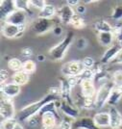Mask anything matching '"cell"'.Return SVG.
<instances>
[{
    "instance_id": "6da1fadb",
    "label": "cell",
    "mask_w": 122,
    "mask_h": 129,
    "mask_svg": "<svg viewBox=\"0 0 122 129\" xmlns=\"http://www.w3.org/2000/svg\"><path fill=\"white\" fill-rule=\"evenodd\" d=\"M61 97L56 96L54 94H51L48 92L45 96L42 97L39 100L35 101V102L31 103V104H28L25 107H23L19 111L18 116H17V119H18V122H28V120L30 118H34V117H37V115H39L42 109H43L47 103L51 102V101H57L60 100Z\"/></svg>"
},
{
    "instance_id": "7a4b0ae2",
    "label": "cell",
    "mask_w": 122,
    "mask_h": 129,
    "mask_svg": "<svg viewBox=\"0 0 122 129\" xmlns=\"http://www.w3.org/2000/svg\"><path fill=\"white\" fill-rule=\"evenodd\" d=\"M73 40H74V32L68 31L60 43L48 50V55L50 59L53 61H62L64 58L66 52L68 51Z\"/></svg>"
},
{
    "instance_id": "3957f363",
    "label": "cell",
    "mask_w": 122,
    "mask_h": 129,
    "mask_svg": "<svg viewBox=\"0 0 122 129\" xmlns=\"http://www.w3.org/2000/svg\"><path fill=\"white\" fill-rule=\"evenodd\" d=\"M59 23H61L60 20H55V19H45V18H38L34 21L32 26L33 32L37 36H43L44 34L52 31L53 32L54 28L58 26Z\"/></svg>"
},
{
    "instance_id": "277c9868",
    "label": "cell",
    "mask_w": 122,
    "mask_h": 129,
    "mask_svg": "<svg viewBox=\"0 0 122 129\" xmlns=\"http://www.w3.org/2000/svg\"><path fill=\"white\" fill-rule=\"evenodd\" d=\"M112 88H113V85H112L111 81L100 85V87L98 88V90L96 91L95 97H94V99H95V109L100 110V109L106 106Z\"/></svg>"
},
{
    "instance_id": "5b68a950",
    "label": "cell",
    "mask_w": 122,
    "mask_h": 129,
    "mask_svg": "<svg viewBox=\"0 0 122 129\" xmlns=\"http://www.w3.org/2000/svg\"><path fill=\"white\" fill-rule=\"evenodd\" d=\"M85 70L86 68L82 61L74 60L63 64L61 72L64 77H72V76L78 77L82 74V72Z\"/></svg>"
},
{
    "instance_id": "8992f818",
    "label": "cell",
    "mask_w": 122,
    "mask_h": 129,
    "mask_svg": "<svg viewBox=\"0 0 122 129\" xmlns=\"http://www.w3.org/2000/svg\"><path fill=\"white\" fill-rule=\"evenodd\" d=\"M0 115H1V121L6 119L16 118V108L13 99L1 95Z\"/></svg>"
},
{
    "instance_id": "52a82bcc",
    "label": "cell",
    "mask_w": 122,
    "mask_h": 129,
    "mask_svg": "<svg viewBox=\"0 0 122 129\" xmlns=\"http://www.w3.org/2000/svg\"><path fill=\"white\" fill-rule=\"evenodd\" d=\"M26 26H16L7 22H3L1 26V33L7 39H16L22 37L26 30Z\"/></svg>"
},
{
    "instance_id": "ba28073f",
    "label": "cell",
    "mask_w": 122,
    "mask_h": 129,
    "mask_svg": "<svg viewBox=\"0 0 122 129\" xmlns=\"http://www.w3.org/2000/svg\"><path fill=\"white\" fill-rule=\"evenodd\" d=\"M59 111H61L64 114L65 117L72 118L73 120L79 118L80 116V111L77 108V106H75L74 104H70L67 101H64L63 99L59 100Z\"/></svg>"
},
{
    "instance_id": "9c48e42d",
    "label": "cell",
    "mask_w": 122,
    "mask_h": 129,
    "mask_svg": "<svg viewBox=\"0 0 122 129\" xmlns=\"http://www.w3.org/2000/svg\"><path fill=\"white\" fill-rule=\"evenodd\" d=\"M27 19H28V13L20 10H16L3 22H7L16 26H24L27 25Z\"/></svg>"
},
{
    "instance_id": "30bf717a",
    "label": "cell",
    "mask_w": 122,
    "mask_h": 129,
    "mask_svg": "<svg viewBox=\"0 0 122 129\" xmlns=\"http://www.w3.org/2000/svg\"><path fill=\"white\" fill-rule=\"evenodd\" d=\"M76 15L75 10L69 5H63L61 8H59L57 11V17L60 20L61 23L63 24H67L69 25V23L71 21V19L73 18V16Z\"/></svg>"
},
{
    "instance_id": "8fae6325",
    "label": "cell",
    "mask_w": 122,
    "mask_h": 129,
    "mask_svg": "<svg viewBox=\"0 0 122 129\" xmlns=\"http://www.w3.org/2000/svg\"><path fill=\"white\" fill-rule=\"evenodd\" d=\"M21 91V87L16 83L8 82L4 85H1V95L8 97L10 99H14L16 97Z\"/></svg>"
},
{
    "instance_id": "7c38bea8",
    "label": "cell",
    "mask_w": 122,
    "mask_h": 129,
    "mask_svg": "<svg viewBox=\"0 0 122 129\" xmlns=\"http://www.w3.org/2000/svg\"><path fill=\"white\" fill-rule=\"evenodd\" d=\"M60 118L53 113H44L40 115V122L43 129H56L58 128V120Z\"/></svg>"
},
{
    "instance_id": "4fadbf2b",
    "label": "cell",
    "mask_w": 122,
    "mask_h": 129,
    "mask_svg": "<svg viewBox=\"0 0 122 129\" xmlns=\"http://www.w3.org/2000/svg\"><path fill=\"white\" fill-rule=\"evenodd\" d=\"M122 48V45L119 43H113L111 46L108 47L106 51L104 52V54L101 57V64L106 66L108 64H111V61L114 59V57L117 55V53L120 51V49Z\"/></svg>"
},
{
    "instance_id": "5bb4252c",
    "label": "cell",
    "mask_w": 122,
    "mask_h": 129,
    "mask_svg": "<svg viewBox=\"0 0 122 129\" xmlns=\"http://www.w3.org/2000/svg\"><path fill=\"white\" fill-rule=\"evenodd\" d=\"M73 129H101L95 124L93 118L90 117H82L73 120L72 124Z\"/></svg>"
},
{
    "instance_id": "9a60e30c",
    "label": "cell",
    "mask_w": 122,
    "mask_h": 129,
    "mask_svg": "<svg viewBox=\"0 0 122 129\" xmlns=\"http://www.w3.org/2000/svg\"><path fill=\"white\" fill-rule=\"evenodd\" d=\"M16 10V8L15 5V0H1L0 1V16H1L2 22Z\"/></svg>"
},
{
    "instance_id": "2e32d148",
    "label": "cell",
    "mask_w": 122,
    "mask_h": 129,
    "mask_svg": "<svg viewBox=\"0 0 122 129\" xmlns=\"http://www.w3.org/2000/svg\"><path fill=\"white\" fill-rule=\"evenodd\" d=\"M81 94L84 97H95L96 87L93 80H83L80 83Z\"/></svg>"
},
{
    "instance_id": "e0dca14e",
    "label": "cell",
    "mask_w": 122,
    "mask_h": 129,
    "mask_svg": "<svg viewBox=\"0 0 122 129\" xmlns=\"http://www.w3.org/2000/svg\"><path fill=\"white\" fill-rule=\"evenodd\" d=\"M110 118H111V129L122 128V114L116 107H110L109 110Z\"/></svg>"
},
{
    "instance_id": "ac0fdd59",
    "label": "cell",
    "mask_w": 122,
    "mask_h": 129,
    "mask_svg": "<svg viewBox=\"0 0 122 129\" xmlns=\"http://www.w3.org/2000/svg\"><path fill=\"white\" fill-rule=\"evenodd\" d=\"M93 120L99 128H110L111 118L109 112H98L93 116Z\"/></svg>"
},
{
    "instance_id": "d6986e66",
    "label": "cell",
    "mask_w": 122,
    "mask_h": 129,
    "mask_svg": "<svg viewBox=\"0 0 122 129\" xmlns=\"http://www.w3.org/2000/svg\"><path fill=\"white\" fill-rule=\"evenodd\" d=\"M114 40H115V38H114L113 32L97 33V41L103 46H108V47L111 46Z\"/></svg>"
},
{
    "instance_id": "ffe728a7",
    "label": "cell",
    "mask_w": 122,
    "mask_h": 129,
    "mask_svg": "<svg viewBox=\"0 0 122 129\" xmlns=\"http://www.w3.org/2000/svg\"><path fill=\"white\" fill-rule=\"evenodd\" d=\"M57 9L53 4H47L40 12H38L37 17L38 18H45V19H53L54 16H57Z\"/></svg>"
},
{
    "instance_id": "44dd1931",
    "label": "cell",
    "mask_w": 122,
    "mask_h": 129,
    "mask_svg": "<svg viewBox=\"0 0 122 129\" xmlns=\"http://www.w3.org/2000/svg\"><path fill=\"white\" fill-rule=\"evenodd\" d=\"M122 98V89L115 88L113 87L111 91V94L109 97V100L107 105H109L110 107H115V105L119 103V101Z\"/></svg>"
},
{
    "instance_id": "7402d4cb",
    "label": "cell",
    "mask_w": 122,
    "mask_h": 129,
    "mask_svg": "<svg viewBox=\"0 0 122 129\" xmlns=\"http://www.w3.org/2000/svg\"><path fill=\"white\" fill-rule=\"evenodd\" d=\"M12 79H13V82L16 83L19 86H24L26 85L27 83L30 80V74H28L27 72L23 71V70H20V71H17V72H15L13 76H12Z\"/></svg>"
},
{
    "instance_id": "603a6c76",
    "label": "cell",
    "mask_w": 122,
    "mask_h": 129,
    "mask_svg": "<svg viewBox=\"0 0 122 129\" xmlns=\"http://www.w3.org/2000/svg\"><path fill=\"white\" fill-rule=\"evenodd\" d=\"M94 29L98 33L102 32H113L114 30V27L111 26V24L107 20L104 19H100V20H97L94 23Z\"/></svg>"
},
{
    "instance_id": "cb8c5ba5",
    "label": "cell",
    "mask_w": 122,
    "mask_h": 129,
    "mask_svg": "<svg viewBox=\"0 0 122 129\" xmlns=\"http://www.w3.org/2000/svg\"><path fill=\"white\" fill-rule=\"evenodd\" d=\"M7 64L11 70H13L14 72H17V71L22 70L23 62H21V60L18 59V58H11V59L8 60Z\"/></svg>"
},
{
    "instance_id": "d4e9b609",
    "label": "cell",
    "mask_w": 122,
    "mask_h": 129,
    "mask_svg": "<svg viewBox=\"0 0 122 129\" xmlns=\"http://www.w3.org/2000/svg\"><path fill=\"white\" fill-rule=\"evenodd\" d=\"M69 25L70 26H72L74 29H83V28H85L86 27V21L85 19L82 17L81 16H79V15H75L74 16H73V18L71 19V21H70V23H69Z\"/></svg>"
},
{
    "instance_id": "484cf974",
    "label": "cell",
    "mask_w": 122,
    "mask_h": 129,
    "mask_svg": "<svg viewBox=\"0 0 122 129\" xmlns=\"http://www.w3.org/2000/svg\"><path fill=\"white\" fill-rule=\"evenodd\" d=\"M111 81L113 87L122 89V70H115L111 75Z\"/></svg>"
},
{
    "instance_id": "4316f807",
    "label": "cell",
    "mask_w": 122,
    "mask_h": 129,
    "mask_svg": "<svg viewBox=\"0 0 122 129\" xmlns=\"http://www.w3.org/2000/svg\"><path fill=\"white\" fill-rule=\"evenodd\" d=\"M37 70V64L33 61V60L29 59L23 62V67H22V70L27 72L28 74H33Z\"/></svg>"
},
{
    "instance_id": "83f0119b",
    "label": "cell",
    "mask_w": 122,
    "mask_h": 129,
    "mask_svg": "<svg viewBox=\"0 0 122 129\" xmlns=\"http://www.w3.org/2000/svg\"><path fill=\"white\" fill-rule=\"evenodd\" d=\"M15 5H16V10H20L28 13L30 11V2L29 0H15Z\"/></svg>"
},
{
    "instance_id": "f1b7e54d",
    "label": "cell",
    "mask_w": 122,
    "mask_h": 129,
    "mask_svg": "<svg viewBox=\"0 0 122 129\" xmlns=\"http://www.w3.org/2000/svg\"><path fill=\"white\" fill-rule=\"evenodd\" d=\"M111 18L115 22H118L122 20V4L121 5H116L111 13Z\"/></svg>"
},
{
    "instance_id": "f546056e",
    "label": "cell",
    "mask_w": 122,
    "mask_h": 129,
    "mask_svg": "<svg viewBox=\"0 0 122 129\" xmlns=\"http://www.w3.org/2000/svg\"><path fill=\"white\" fill-rule=\"evenodd\" d=\"M29 2H30V7L34 10H37L38 12H40L47 5L46 1L44 0H29Z\"/></svg>"
},
{
    "instance_id": "4dcf8cb0",
    "label": "cell",
    "mask_w": 122,
    "mask_h": 129,
    "mask_svg": "<svg viewBox=\"0 0 122 129\" xmlns=\"http://www.w3.org/2000/svg\"><path fill=\"white\" fill-rule=\"evenodd\" d=\"M73 124V119L67 117H64L59 123V126L57 129H73L72 128Z\"/></svg>"
},
{
    "instance_id": "1f68e13d",
    "label": "cell",
    "mask_w": 122,
    "mask_h": 129,
    "mask_svg": "<svg viewBox=\"0 0 122 129\" xmlns=\"http://www.w3.org/2000/svg\"><path fill=\"white\" fill-rule=\"evenodd\" d=\"M17 122H18V120L16 118L2 120L1 121V129H14Z\"/></svg>"
},
{
    "instance_id": "d6a6232c",
    "label": "cell",
    "mask_w": 122,
    "mask_h": 129,
    "mask_svg": "<svg viewBox=\"0 0 122 129\" xmlns=\"http://www.w3.org/2000/svg\"><path fill=\"white\" fill-rule=\"evenodd\" d=\"M83 64L85 66L86 69H89V70H93L94 67H95V61L93 58H91L90 56H87L84 59L82 60Z\"/></svg>"
},
{
    "instance_id": "836d02e7",
    "label": "cell",
    "mask_w": 122,
    "mask_h": 129,
    "mask_svg": "<svg viewBox=\"0 0 122 129\" xmlns=\"http://www.w3.org/2000/svg\"><path fill=\"white\" fill-rule=\"evenodd\" d=\"M75 45H76L77 49L83 50V49H85L86 47L88 46V41H87L84 37L78 38L77 40H76V42H75Z\"/></svg>"
},
{
    "instance_id": "e575fe53",
    "label": "cell",
    "mask_w": 122,
    "mask_h": 129,
    "mask_svg": "<svg viewBox=\"0 0 122 129\" xmlns=\"http://www.w3.org/2000/svg\"><path fill=\"white\" fill-rule=\"evenodd\" d=\"M20 55L23 58H26L27 60H29V58H31L33 55V50L30 47H23L20 50Z\"/></svg>"
},
{
    "instance_id": "d590c367",
    "label": "cell",
    "mask_w": 122,
    "mask_h": 129,
    "mask_svg": "<svg viewBox=\"0 0 122 129\" xmlns=\"http://www.w3.org/2000/svg\"><path fill=\"white\" fill-rule=\"evenodd\" d=\"M0 82H1V85H4L6 83H8V79H9V72L6 70H1L0 71Z\"/></svg>"
},
{
    "instance_id": "8d00e7d4",
    "label": "cell",
    "mask_w": 122,
    "mask_h": 129,
    "mask_svg": "<svg viewBox=\"0 0 122 129\" xmlns=\"http://www.w3.org/2000/svg\"><path fill=\"white\" fill-rule=\"evenodd\" d=\"M113 34H114V38L116 40L117 43L122 45V27L121 28H114Z\"/></svg>"
},
{
    "instance_id": "74e56055",
    "label": "cell",
    "mask_w": 122,
    "mask_h": 129,
    "mask_svg": "<svg viewBox=\"0 0 122 129\" xmlns=\"http://www.w3.org/2000/svg\"><path fill=\"white\" fill-rule=\"evenodd\" d=\"M111 64H122V48L120 49V51L117 53V55L114 57V59L111 61Z\"/></svg>"
},
{
    "instance_id": "f35d334b",
    "label": "cell",
    "mask_w": 122,
    "mask_h": 129,
    "mask_svg": "<svg viewBox=\"0 0 122 129\" xmlns=\"http://www.w3.org/2000/svg\"><path fill=\"white\" fill-rule=\"evenodd\" d=\"M81 3H82V2H81ZM75 12H76V14H77V15H79V16L83 15V14H85L86 13V6L84 5V4H80V5H78L76 8H75Z\"/></svg>"
},
{
    "instance_id": "ab89813d",
    "label": "cell",
    "mask_w": 122,
    "mask_h": 129,
    "mask_svg": "<svg viewBox=\"0 0 122 129\" xmlns=\"http://www.w3.org/2000/svg\"><path fill=\"white\" fill-rule=\"evenodd\" d=\"M81 2H82V1H80V0H67V1H66V4L69 6H71L72 8H73V7L76 8L77 6L81 4Z\"/></svg>"
},
{
    "instance_id": "60d3db41",
    "label": "cell",
    "mask_w": 122,
    "mask_h": 129,
    "mask_svg": "<svg viewBox=\"0 0 122 129\" xmlns=\"http://www.w3.org/2000/svg\"><path fill=\"white\" fill-rule=\"evenodd\" d=\"M53 33L56 35V36H60V35L63 33V28L60 26V25H58V26H56L55 28H54Z\"/></svg>"
},
{
    "instance_id": "b9f144b4",
    "label": "cell",
    "mask_w": 122,
    "mask_h": 129,
    "mask_svg": "<svg viewBox=\"0 0 122 129\" xmlns=\"http://www.w3.org/2000/svg\"><path fill=\"white\" fill-rule=\"evenodd\" d=\"M28 124H29L30 126H32V127L37 126V120H36V117L30 118V119L28 120Z\"/></svg>"
},
{
    "instance_id": "7bdbcfd3",
    "label": "cell",
    "mask_w": 122,
    "mask_h": 129,
    "mask_svg": "<svg viewBox=\"0 0 122 129\" xmlns=\"http://www.w3.org/2000/svg\"><path fill=\"white\" fill-rule=\"evenodd\" d=\"M14 129H24V127L22 126V124L20 123V122H17V123L16 124V126L14 127Z\"/></svg>"
},
{
    "instance_id": "ee69618b",
    "label": "cell",
    "mask_w": 122,
    "mask_h": 129,
    "mask_svg": "<svg viewBox=\"0 0 122 129\" xmlns=\"http://www.w3.org/2000/svg\"><path fill=\"white\" fill-rule=\"evenodd\" d=\"M45 60V57L43 55H37V61L38 62H43Z\"/></svg>"
},
{
    "instance_id": "f6af8a7d",
    "label": "cell",
    "mask_w": 122,
    "mask_h": 129,
    "mask_svg": "<svg viewBox=\"0 0 122 129\" xmlns=\"http://www.w3.org/2000/svg\"><path fill=\"white\" fill-rule=\"evenodd\" d=\"M120 129H122V128H120Z\"/></svg>"
}]
</instances>
